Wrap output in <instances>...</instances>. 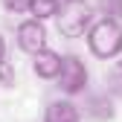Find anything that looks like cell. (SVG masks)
I'll use <instances>...</instances> for the list:
<instances>
[{"mask_svg":"<svg viewBox=\"0 0 122 122\" xmlns=\"http://www.w3.org/2000/svg\"><path fill=\"white\" fill-rule=\"evenodd\" d=\"M87 47L96 58H116L122 52V26L113 18L93 23L87 32Z\"/></svg>","mask_w":122,"mask_h":122,"instance_id":"obj_1","label":"cell"},{"mask_svg":"<svg viewBox=\"0 0 122 122\" xmlns=\"http://www.w3.org/2000/svg\"><path fill=\"white\" fill-rule=\"evenodd\" d=\"M58 32L67 35V38H79L84 35V29L90 26V20H93V12H90V6L84 3V0H70V3H64L58 9Z\"/></svg>","mask_w":122,"mask_h":122,"instance_id":"obj_2","label":"cell"},{"mask_svg":"<svg viewBox=\"0 0 122 122\" xmlns=\"http://www.w3.org/2000/svg\"><path fill=\"white\" fill-rule=\"evenodd\" d=\"M87 84V70L84 64L76 55H64L61 58V70H58V87L64 90V93H81Z\"/></svg>","mask_w":122,"mask_h":122,"instance_id":"obj_3","label":"cell"},{"mask_svg":"<svg viewBox=\"0 0 122 122\" xmlns=\"http://www.w3.org/2000/svg\"><path fill=\"white\" fill-rule=\"evenodd\" d=\"M18 44H20V50L29 52V55H38L41 50H47V29H44V23L38 18L23 20L18 26Z\"/></svg>","mask_w":122,"mask_h":122,"instance_id":"obj_4","label":"cell"},{"mask_svg":"<svg viewBox=\"0 0 122 122\" xmlns=\"http://www.w3.org/2000/svg\"><path fill=\"white\" fill-rule=\"evenodd\" d=\"M58 70H61V55H55L50 50H41L35 55V73L41 79H58Z\"/></svg>","mask_w":122,"mask_h":122,"instance_id":"obj_5","label":"cell"},{"mask_svg":"<svg viewBox=\"0 0 122 122\" xmlns=\"http://www.w3.org/2000/svg\"><path fill=\"white\" fill-rule=\"evenodd\" d=\"M44 122H81V116H79V111H76L73 102H52L47 108Z\"/></svg>","mask_w":122,"mask_h":122,"instance_id":"obj_6","label":"cell"},{"mask_svg":"<svg viewBox=\"0 0 122 122\" xmlns=\"http://www.w3.org/2000/svg\"><path fill=\"white\" fill-rule=\"evenodd\" d=\"M87 116L90 119H96V122H105V119H111L113 116V105L108 96H93L87 102Z\"/></svg>","mask_w":122,"mask_h":122,"instance_id":"obj_7","label":"cell"},{"mask_svg":"<svg viewBox=\"0 0 122 122\" xmlns=\"http://www.w3.org/2000/svg\"><path fill=\"white\" fill-rule=\"evenodd\" d=\"M58 9H61V0H32V6H29V12H32L38 20L58 15Z\"/></svg>","mask_w":122,"mask_h":122,"instance_id":"obj_8","label":"cell"},{"mask_svg":"<svg viewBox=\"0 0 122 122\" xmlns=\"http://www.w3.org/2000/svg\"><path fill=\"white\" fill-rule=\"evenodd\" d=\"M108 87L113 90L116 96H122V58L116 61V64L111 67V73H108Z\"/></svg>","mask_w":122,"mask_h":122,"instance_id":"obj_9","label":"cell"},{"mask_svg":"<svg viewBox=\"0 0 122 122\" xmlns=\"http://www.w3.org/2000/svg\"><path fill=\"white\" fill-rule=\"evenodd\" d=\"M3 6H6L9 12H29L32 0H3Z\"/></svg>","mask_w":122,"mask_h":122,"instance_id":"obj_10","label":"cell"},{"mask_svg":"<svg viewBox=\"0 0 122 122\" xmlns=\"http://www.w3.org/2000/svg\"><path fill=\"white\" fill-rule=\"evenodd\" d=\"M0 79H3V81H12V73H9V67L3 64V61H0Z\"/></svg>","mask_w":122,"mask_h":122,"instance_id":"obj_11","label":"cell"},{"mask_svg":"<svg viewBox=\"0 0 122 122\" xmlns=\"http://www.w3.org/2000/svg\"><path fill=\"white\" fill-rule=\"evenodd\" d=\"M3 55H6V41H3V35H0V61H3Z\"/></svg>","mask_w":122,"mask_h":122,"instance_id":"obj_12","label":"cell"},{"mask_svg":"<svg viewBox=\"0 0 122 122\" xmlns=\"http://www.w3.org/2000/svg\"><path fill=\"white\" fill-rule=\"evenodd\" d=\"M64 3H70V0H61V6H64Z\"/></svg>","mask_w":122,"mask_h":122,"instance_id":"obj_13","label":"cell"}]
</instances>
